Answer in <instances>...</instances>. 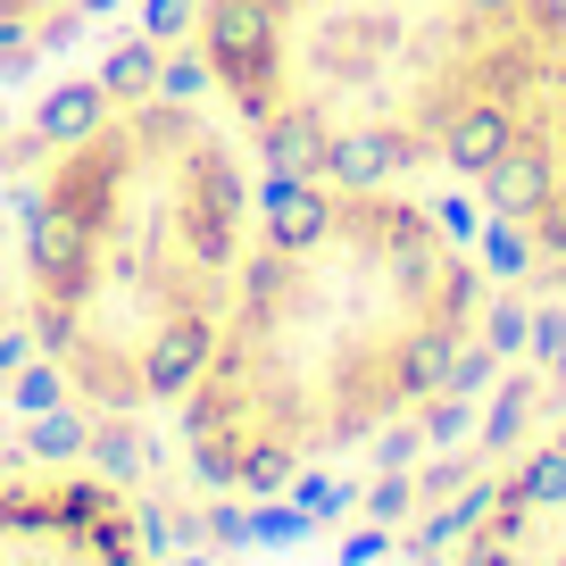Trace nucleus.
I'll return each mask as SVG.
<instances>
[{
	"label": "nucleus",
	"mask_w": 566,
	"mask_h": 566,
	"mask_svg": "<svg viewBox=\"0 0 566 566\" xmlns=\"http://www.w3.org/2000/svg\"><path fill=\"white\" fill-rule=\"evenodd\" d=\"M483 266L400 184H301L250 226L176 417L226 492H275L424 408L467 367Z\"/></svg>",
	"instance_id": "obj_1"
},
{
	"label": "nucleus",
	"mask_w": 566,
	"mask_h": 566,
	"mask_svg": "<svg viewBox=\"0 0 566 566\" xmlns=\"http://www.w3.org/2000/svg\"><path fill=\"white\" fill-rule=\"evenodd\" d=\"M242 150L192 101H125L25 200L18 325L84 408H176L250 259Z\"/></svg>",
	"instance_id": "obj_2"
},
{
	"label": "nucleus",
	"mask_w": 566,
	"mask_h": 566,
	"mask_svg": "<svg viewBox=\"0 0 566 566\" xmlns=\"http://www.w3.org/2000/svg\"><path fill=\"white\" fill-rule=\"evenodd\" d=\"M566 0H200V67L301 184L483 176Z\"/></svg>",
	"instance_id": "obj_3"
},
{
	"label": "nucleus",
	"mask_w": 566,
	"mask_h": 566,
	"mask_svg": "<svg viewBox=\"0 0 566 566\" xmlns=\"http://www.w3.org/2000/svg\"><path fill=\"white\" fill-rule=\"evenodd\" d=\"M0 566H150V542L117 483L18 467L0 475Z\"/></svg>",
	"instance_id": "obj_4"
},
{
	"label": "nucleus",
	"mask_w": 566,
	"mask_h": 566,
	"mask_svg": "<svg viewBox=\"0 0 566 566\" xmlns=\"http://www.w3.org/2000/svg\"><path fill=\"white\" fill-rule=\"evenodd\" d=\"M475 184L492 192V209L509 217L533 250L566 259V42L549 51V67L533 75L525 108L509 117V142L492 150V167H483Z\"/></svg>",
	"instance_id": "obj_5"
},
{
	"label": "nucleus",
	"mask_w": 566,
	"mask_h": 566,
	"mask_svg": "<svg viewBox=\"0 0 566 566\" xmlns=\"http://www.w3.org/2000/svg\"><path fill=\"white\" fill-rule=\"evenodd\" d=\"M459 566H566V424H549L483 492L459 533Z\"/></svg>",
	"instance_id": "obj_6"
},
{
	"label": "nucleus",
	"mask_w": 566,
	"mask_h": 566,
	"mask_svg": "<svg viewBox=\"0 0 566 566\" xmlns=\"http://www.w3.org/2000/svg\"><path fill=\"white\" fill-rule=\"evenodd\" d=\"M75 9H92V0H0V51H25V42L59 34Z\"/></svg>",
	"instance_id": "obj_7"
},
{
	"label": "nucleus",
	"mask_w": 566,
	"mask_h": 566,
	"mask_svg": "<svg viewBox=\"0 0 566 566\" xmlns=\"http://www.w3.org/2000/svg\"><path fill=\"white\" fill-rule=\"evenodd\" d=\"M9 325H18V275H0V342H9Z\"/></svg>",
	"instance_id": "obj_8"
}]
</instances>
